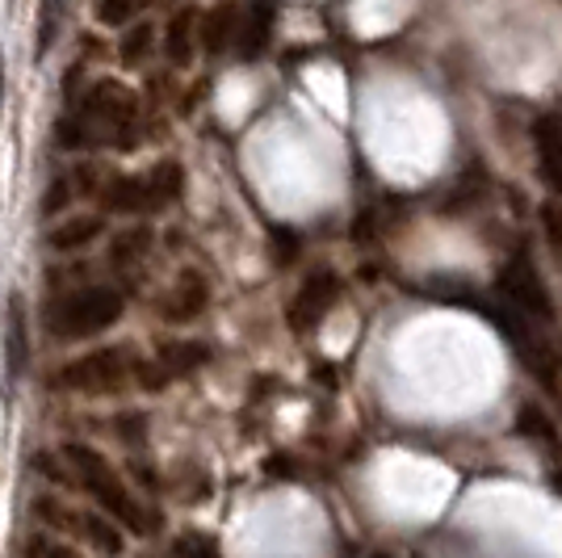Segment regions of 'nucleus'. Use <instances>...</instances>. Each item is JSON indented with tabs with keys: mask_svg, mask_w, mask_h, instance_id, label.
<instances>
[{
	"mask_svg": "<svg viewBox=\"0 0 562 558\" xmlns=\"http://www.w3.org/2000/svg\"><path fill=\"white\" fill-rule=\"evenodd\" d=\"M147 9V0H97V22L101 25H126L135 22V13Z\"/></svg>",
	"mask_w": 562,
	"mask_h": 558,
	"instance_id": "6ab92c4d",
	"label": "nucleus"
},
{
	"mask_svg": "<svg viewBox=\"0 0 562 558\" xmlns=\"http://www.w3.org/2000/svg\"><path fill=\"white\" fill-rule=\"evenodd\" d=\"M25 366V303L13 299L9 303V373L18 378Z\"/></svg>",
	"mask_w": 562,
	"mask_h": 558,
	"instance_id": "f3484780",
	"label": "nucleus"
},
{
	"mask_svg": "<svg viewBox=\"0 0 562 558\" xmlns=\"http://www.w3.org/2000/svg\"><path fill=\"white\" fill-rule=\"evenodd\" d=\"M529 135H533V156H538V172L546 189L562 198V114H538L533 118V126H529Z\"/></svg>",
	"mask_w": 562,
	"mask_h": 558,
	"instance_id": "1a4fd4ad",
	"label": "nucleus"
},
{
	"mask_svg": "<svg viewBox=\"0 0 562 558\" xmlns=\"http://www.w3.org/2000/svg\"><path fill=\"white\" fill-rule=\"evenodd\" d=\"M151 38H156V34H151L147 22H139L135 30H126V38H122V64H126V68L143 64V59L151 55Z\"/></svg>",
	"mask_w": 562,
	"mask_h": 558,
	"instance_id": "aec40b11",
	"label": "nucleus"
},
{
	"mask_svg": "<svg viewBox=\"0 0 562 558\" xmlns=\"http://www.w3.org/2000/svg\"><path fill=\"white\" fill-rule=\"evenodd\" d=\"M68 202H71L68 177H55V181H50V189H47V198H43V214H47V219H55V214L68 207Z\"/></svg>",
	"mask_w": 562,
	"mask_h": 558,
	"instance_id": "5701e85b",
	"label": "nucleus"
},
{
	"mask_svg": "<svg viewBox=\"0 0 562 558\" xmlns=\"http://www.w3.org/2000/svg\"><path fill=\"white\" fill-rule=\"evenodd\" d=\"M211 361V349L202 345V341H172L165 349L156 353V361H143L139 370V382L147 391H160L168 382H177V378H189L193 370H202Z\"/></svg>",
	"mask_w": 562,
	"mask_h": 558,
	"instance_id": "423d86ee",
	"label": "nucleus"
},
{
	"mask_svg": "<svg viewBox=\"0 0 562 558\" xmlns=\"http://www.w3.org/2000/svg\"><path fill=\"white\" fill-rule=\"evenodd\" d=\"M139 370L143 361H135L131 349L105 345V349H93L68 361L64 370L55 373V387H64L71 395H117L131 382H139Z\"/></svg>",
	"mask_w": 562,
	"mask_h": 558,
	"instance_id": "20e7f679",
	"label": "nucleus"
},
{
	"mask_svg": "<svg viewBox=\"0 0 562 558\" xmlns=\"http://www.w3.org/2000/svg\"><path fill=\"white\" fill-rule=\"evenodd\" d=\"M59 13H64V0H43V9H38V38H34L38 55H47L50 43H55V30H59Z\"/></svg>",
	"mask_w": 562,
	"mask_h": 558,
	"instance_id": "412c9836",
	"label": "nucleus"
},
{
	"mask_svg": "<svg viewBox=\"0 0 562 558\" xmlns=\"http://www.w3.org/2000/svg\"><path fill=\"white\" fill-rule=\"evenodd\" d=\"M499 294H504L508 311H516L529 324H550L554 320V299H550V290H546V281H541L538 265L529 260V253H516L499 269Z\"/></svg>",
	"mask_w": 562,
	"mask_h": 558,
	"instance_id": "39448f33",
	"label": "nucleus"
},
{
	"mask_svg": "<svg viewBox=\"0 0 562 558\" xmlns=\"http://www.w3.org/2000/svg\"><path fill=\"white\" fill-rule=\"evenodd\" d=\"M135 126H139V101H135V93L126 85H117V80H97L93 89L85 93V101H80V110L59 118L55 140L64 143L68 152L101 147V143H110L117 152H131Z\"/></svg>",
	"mask_w": 562,
	"mask_h": 558,
	"instance_id": "f257e3e1",
	"label": "nucleus"
},
{
	"mask_svg": "<svg viewBox=\"0 0 562 558\" xmlns=\"http://www.w3.org/2000/svg\"><path fill=\"white\" fill-rule=\"evenodd\" d=\"M273 22H278V4L273 0H257L248 13H244V25H239V59L244 64H257L260 55L269 51V38H273Z\"/></svg>",
	"mask_w": 562,
	"mask_h": 558,
	"instance_id": "9d476101",
	"label": "nucleus"
},
{
	"mask_svg": "<svg viewBox=\"0 0 562 558\" xmlns=\"http://www.w3.org/2000/svg\"><path fill=\"white\" fill-rule=\"evenodd\" d=\"M101 202L110 210H122V214H143L147 210V181L143 177H114L101 193Z\"/></svg>",
	"mask_w": 562,
	"mask_h": 558,
	"instance_id": "2eb2a0df",
	"label": "nucleus"
},
{
	"mask_svg": "<svg viewBox=\"0 0 562 558\" xmlns=\"http://www.w3.org/2000/svg\"><path fill=\"white\" fill-rule=\"evenodd\" d=\"M80 534L89 537L105 558H117L122 555V546H126L122 534H117V525L110 521V516H101V512H85V516H80Z\"/></svg>",
	"mask_w": 562,
	"mask_h": 558,
	"instance_id": "dca6fc26",
	"label": "nucleus"
},
{
	"mask_svg": "<svg viewBox=\"0 0 562 558\" xmlns=\"http://www.w3.org/2000/svg\"><path fill=\"white\" fill-rule=\"evenodd\" d=\"M143 181H147V210H160L181 198V189H186V168H181V160H160Z\"/></svg>",
	"mask_w": 562,
	"mask_h": 558,
	"instance_id": "ddd939ff",
	"label": "nucleus"
},
{
	"mask_svg": "<svg viewBox=\"0 0 562 558\" xmlns=\"http://www.w3.org/2000/svg\"><path fill=\"white\" fill-rule=\"evenodd\" d=\"M235 38H239V9H235L232 0L214 4L211 13L198 18V47L206 51L211 59L223 55L227 47H235Z\"/></svg>",
	"mask_w": 562,
	"mask_h": 558,
	"instance_id": "9b49d317",
	"label": "nucleus"
},
{
	"mask_svg": "<svg viewBox=\"0 0 562 558\" xmlns=\"http://www.w3.org/2000/svg\"><path fill=\"white\" fill-rule=\"evenodd\" d=\"M541 232H546V244L554 248V256L562 260V207L559 202H541Z\"/></svg>",
	"mask_w": 562,
	"mask_h": 558,
	"instance_id": "4be33fe9",
	"label": "nucleus"
},
{
	"mask_svg": "<svg viewBox=\"0 0 562 558\" xmlns=\"http://www.w3.org/2000/svg\"><path fill=\"white\" fill-rule=\"evenodd\" d=\"M101 232H105V219L101 214H68L59 227H50L47 244L55 253H80L93 239H101Z\"/></svg>",
	"mask_w": 562,
	"mask_h": 558,
	"instance_id": "f8f14e48",
	"label": "nucleus"
},
{
	"mask_svg": "<svg viewBox=\"0 0 562 558\" xmlns=\"http://www.w3.org/2000/svg\"><path fill=\"white\" fill-rule=\"evenodd\" d=\"M206 306H211V281H206V274H198V269H186L181 278L172 281V290L165 294L160 320H165V324H189V320H198Z\"/></svg>",
	"mask_w": 562,
	"mask_h": 558,
	"instance_id": "6e6552de",
	"label": "nucleus"
},
{
	"mask_svg": "<svg viewBox=\"0 0 562 558\" xmlns=\"http://www.w3.org/2000/svg\"><path fill=\"white\" fill-rule=\"evenodd\" d=\"M59 458L68 466L71 483L89 491L97 500V509L105 512V516H114L117 525H126V529H135V534H147V516H143V509L135 504L131 488L117 479L114 466L105 462L97 449H89V445H80V442H68Z\"/></svg>",
	"mask_w": 562,
	"mask_h": 558,
	"instance_id": "7ed1b4c3",
	"label": "nucleus"
},
{
	"mask_svg": "<svg viewBox=\"0 0 562 558\" xmlns=\"http://www.w3.org/2000/svg\"><path fill=\"white\" fill-rule=\"evenodd\" d=\"M0 105H4V59H0Z\"/></svg>",
	"mask_w": 562,
	"mask_h": 558,
	"instance_id": "393cba45",
	"label": "nucleus"
},
{
	"mask_svg": "<svg viewBox=\"0 0 562 558\" xmlns=\"http://www.w3.org/2000/svg\"><path fill=\"white\" fill-rule=\"evenodd\" d=\"M47 558H76V550H68V546H50Z\"/></svg>",
	"mask_w": 562,
	"mask_h": 558,
	"instance_id": "b1692460",
	"label": "nucleus"
},
{
	"mask_svg": "<svg viewBox=\"0 0 562 558\" xmlns=\"http://www.w3.org/2000/svg\"><path fill=\"white\" fill-rule=\"evenodd\" d=\"M126 311V299L114 286H80V290H68L59 299H50L47 311H43V324L55 341H89V336H101L122 320Z\"/></svg>",
	"mask_w": 562,
	"mask_h": 558,
	"instance_id": "f03ea898",
	"label": "nucleus"
},
{
	"mask_svg": "<svg viewBox=\"0 0 562 558\" xmlns=\"http://www.w3.org/2000/svg\"><path fill=\"white\" fill-rule=\"evenodd\" d=\"M336 299H340V278L331 269H315L303 281V290L294 294V303H290V324H294V332H315V327L328 320Z\"/></svg>",
	"mask_w": 562,
	"mask_h": 558,
	"instance_id": "0eeeda50",
	"label": "nucleus"
},
{
	"mask_svg": "<svg viewBox=\"0 0 562 558\" xmlns=\"http://www.w3.org/2000/svg\"><path fill=\"white\" fill-rule=\"evenodd\" d=\"M193 30H198V13L193 9H177L165 25V55L168 64H177V68H186L189 59H193Z\"/></svg>",
	"mask_w": 562,
	"mask_h": 558,
	"instance_id": "4468645a",
	"label": "nucleus"
},
{
	"mask_svg": "<svg viewBox=\"0 0 562 558\" xmlns=\"http://www.w3.org/2000/svg\"><path fill=\"white\" fill-rule=\"evenodd\" d=\"M147 244H151V232H147V227H135V232L117 235L114 248H110V260H114L117 269H122V265H135V260L147 256Z\"/></svg>",
	"mask_w": 562,
	"mask_h": 558,
	"instance_id": "a211bd4d",
	"label": "nucleus"
}]
</instances>
